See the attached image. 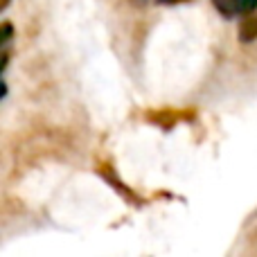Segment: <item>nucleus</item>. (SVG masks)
<instances>
[{
	"mask_svg": "<svg viewBox=\"0 0 257 257\" xmlns=\"http://www.w3.org/2000/svg\"><path fill=\"white\" fill-rule=\"evenodd\" d=\"M226 5H230V14H250L257 7V0H217V7L223 12Z\"/></svg>",
	"mask_w": 257,
	"mask_h": 257,
	"instance_id": "f257e3e1",
	"label": "nucleus"
},
{
	"mask_svg": "<svg viewBox=\"0 0 257 257\" xmlns=\"http://www.w3.org/2000/svg\"><path fill=\"white\" fill-rule=\"evenodd\" d=\"M257 39V16H248L239 25V41L241 43H250Z\"/></svg>",
	"mask_w": 257,
	"mask_h": 257,
	"instance_id": "f03ea898",
	"label": "nucleus"
},
{
	"mask_svg": "<svg viewBox=\"0 0 257 257\" xmlns=\"http://www.w3.org/2000/svg\"><path fill=\"white\" fill-rule=\"evenodd\" d=\"M9 39H12V25H9V23H5V30H3V43H7Z\"/></svg>",
	"mask_w": 257,
	"mask_h": 257,
	"instance_id": "7ed1b4c3",
	"label": "nucleus"
},
{
	"mask_svg": "<svg viewBox=\"0 0 257 257\" xmlns=\"http://www.w3.org/2000/svg\"><path fill=\"white\" fill-rule=\"evenodd\" d=\"M158 3H163V5H176V3H183V0H158Z\"/></svg>",
	"mask_w": 257,
	"mask_h": 257,
	"instance_id": "20e7f679",
	"label": "nucleus"
},
{
	"mask_svg": "<svg viewBox=\"0 0 257 257\" xmlns=\"http://www.w3.org/2000/svg\"><path fill=\"white\" fill-rule=\"evenodd\" d=\"M7 5H9V0H3V5H0V7L5 9V7H7Z\"/></svg>",
	"mask_w": 257,
	"mask_h": 257,
	"instance_id": "39448f33",
	"label": "nucleus"
}]
</instances>
